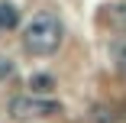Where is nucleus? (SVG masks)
Segmentation results:
<instances>
[{
	"label": "nucleus",
	"instance_id": "f257e3e1",
	"mask_svg": "<svg viewBox=\"0 0 126 123\" xmlns=\"http://www.w3.org/2000/svg\"><path fill=\"white\" fill-rule=\"evenodd\" d=\"M62 36H65L62 19L45 10V13H36L32 23L23 29V45H26V52H32V55H52L62 45Z\"/></svg>",
	"mask_w": 126,
	"mask_h": 123
},
{
	"label": "nucleus",
	"instance_id": "f03ea898",
	"mask_svg": "<svg viewBox=\"0 0 126 123\" xmlns=\"http://www.w3.org/2000/svg\"><path fill=\"white\" fill-rule=\"evenodd\" d=\"M62 104L58 101H48V97H13L10 101V117L13 120H36V117H52L58 113Z\"/></svg>",
	"mask_w": 126,
	"mask_h": 123
},
{
	"label": "nucleus",
	"instance_id": "7ed1b4c3",
	"mask_svg": "<svg viewBox=\"0 0 126 123\" xmlns=\"http://www.w3.org/2000/svg\"><path fill=\"white\" fill-rule=\"evenodd\" d=\"M29 91L39 94V97H48V94L55 91V78H52V75H45V71H39V75L29 78Z\"/></svg>",
	"mask_w": 126,
	"mask_h": 123
},
{
	"label": "nucleus",
	"instance_id": "20e7f679",
	"mask_svg": "<svg viewBox=\"0 0 126 123\" xmlns=\"http://www.w3.org/2000/svg\"><path fill=\"white\" fill-rule=\"evenodd\" d=\"M19 23V10L10 3H0V29H16Z\"/></svg>",
	"mask_w": 126,
	"mask_h": 123
},
{
	"label": "nucleus",
	"instance_id": "39448f33",
	"mask_svg": "<svg viewBox=\"0 0 126 123\" xmlns=\"http://www.w3.org/2000/svg\"><path fill=\"white\" fill-rule=\"evenodd\" d=\"M91 123H113L110 107H94V110H91Z\"/></svg>",
	"mask_w": 126,
	"mask_h": 123
},
{
	"label": "nucleus",
	"instance_id": "423d86ee",
	"mask_svg": "<svg viewBox=\"0 0 126 123\" xmlns=\"http://www.w3.org/2000/svg\"><path fill=\"white\" fill-rule=\"evenodd\" d=\"M113 62H116V68H120V71H126V39L113 45Z\"/></svg>",
	"mask_w": 126,
	"mask_h": 123
},
{
	"label": "nucleus",
	"instance_id": "0eeeda50",
	"mask_svg": "<svg viewBox=\"0 0 126 123\" xmlns=\"http://www.w3.org/2000/svg\"><path fill=\"white\" fill-rule=\"evenodd\" d=\"M10 71H13V62L10 58H0V78H7Z\"/></svg>",
	"mask_w": 126,
	"mask_h": 123
}]
</instances>
